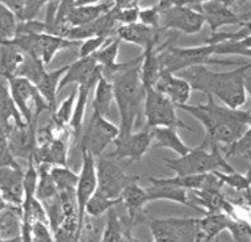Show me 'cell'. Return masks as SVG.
<instances>
[{
    "mask_svg": "<svg viewBox=\"0 0 251 242\" xmlns=\"http://www.w3.org/2000/svg\"><path fill=\"white\" fill-rule=\"evenodd\" d=\"M152 145L156 148H165L176 153L177 157H184L192 150L183 142L180 135L174 128H154L152 129Z\"/></svg>",
    "mask_w": 251,
    "mask_h": 242,
    "instance_id": "21",
    "label": "cell"
},
{
    "mask_svg": "<svg viewBox=\"0 0 251 242\" xmlns=\"http://www.w3.org/2000/svg\"><path fill=\"white\" fill-rule=\"evenodd\" d=\"M216 242H220V240H216Z\"/></svg>",
    "mask_w": 251,
    "mask_h": 242,
    "instance_id": "46",
    "label": "cell"
},
{
    "mask_svg": "<svg viewBox=\"0 0 251 242\" xmlns=\"http://www.w3.org/2000/svg\"><path fill=\"white\" fill-rule=\"evenodd\" d=\"M162 29H154L149 28L146 25L136 23L132 25H121L116 32L117 38L121 41L129 42V44H134V45L140 46L141 49L146 50L150 46H155L158 48V42L162 36Z\"/></svg>",
    "mask_w": 251,
    "mask_h": 242,
    "instance_id": "19",
    "label": "cell"
},
{
    "mask_svg": "<svg viewBox=\"0 0 251 242\" xmlns=\"http://www.w3.org/2000/svg\"><path fill=\"white\" fill-rule=\"evenodd\" d=\"M5 208H8V204H7V201L4 200V197L0 192V211H4Z\"/></svg>",
    "mask_w": 251,
    "mask_h": 242,
    "instance_id": "44",
    "label": "cell"
},
{
    "mask_svg": "<svg viewBox=\"0 0 251 242\" xmlns=\"http://www.w3.org/2000/svg\"><path fill=\"white\" fill-rule=\"evenodd\" d=\"M214 45L194 46V48H175L165 42L163 45L158 46V58L161 63L162 73L179 74L180 71L192 69L196 66H205L208 63L223 66H242L241 62L230 61V59H214Z\"/></svg>",
    "mask_w": 251,
    "mask_h": 242,
    "instance_id": "4",
    "label": "cell"
},
{
    "mask_svg": "<svg viewBox=\"0 0 251 242\" xmlns=\"http://www.w3.org/2000/svg\"><path fill=\"white\" fill-rule=\"evenodd\" d=\"M92 90H95L94 86H78V95H76V103H75L74 113H73V119L70 123L71 133L74 137H79L80 132L83 128V120L86 115L87 103L90 98Z\"/></svg>",
    "mask_w": 251,
    "mask_h": 242,
    "instance_id": "33",
    "label": "cell"
},
{
    "mask_svg": "<svg viewBox=\"0 0 251 242\" xmlns=\"http://www.w3.org/2000/svg\"><path fill=\"white\" fill-rule=\"evenodd\" d=\"M4 4L8 7L16 16L19 23L37 20L38 13L41 12L44 5L48 4L45 0H4Z\"/></svg>",
    "mask_w": 251,
    "mask_h": 242,
    "instance_id": "28",
    "label": "cell"
},
{
    "mask_svg": "<svg viewBox=\"0 0 251 242\" xmlns=\"http://www.w3.org/2000/svg\"><path fill=\"white\" fill-rule=\"evenodd\" d=\"M144 113L146 117V127L154 128H174V129H188L192 128L185 125L176 113V106L165 95L154 88H146V96L144 103Z\"/></svg>",
    "mask_w": 251,
    "mask_h": 242,
    "instance_id": "10",
    "label": "cell"
},
{
    "mask_svg": "<svg viewBox=\"0 0 251 242\" xmlns=\"http://www.w3.org/2000/svg\"><path fill=\"white\" fill-rule=\"evenodd\" d=\"M67 67L69 66H63L61 69L46 71L45 75L42 77L41 82L38 83V91H40L42 98L45 99V102L49 104L51 109L55 106V99H57V94L59 91V86H61V81L66 74Z\"/></svg>",
    "mask_w": 251,
    "mask_h": 242,
    "instance_id": "27",
    "label": "cell"
},
{
    "mask_svg": "<svg viewBox=\"0 0 251 242\" xmlns=\"http://www.w3.org/2000/svg\"><path fill=\"white\" fill-rule=\"evenodd\" d=\"M220 150L226 160L233 158V157L249 154L251 152V127L243 133L242 137L237 142L230 146H223V148H220Z\"/></svg>",
    "mask_w": 251,
    "mask_h": 242,
    "instance_id": "40",
    "label": "cell"
},
{
    "mask_svg": "<svg viewBox=\"0 0 251 242\" xmlns=\"http://www.w3.org/2000/svg\"><path fill=\"white\" fill-rule=\"evenodd\" d=\"M163 162L166 163V167L175 172L176 177L204 175L212 172L229 174L235 171L216 145L210 146V150H206L204 146L192 149L187 156L166 158Z\"/></svg>",
    "mask_w": 251,
    "mask_h": 242,
    "instance_id": "5",
    "label": "cell"
},
{
    "mask_svg": "<svg viewBox=\"0 0 251 242\" xmlns=\"http://www.w3.org/2000/svg\"><path fill=\"white\" fill-rule=\"evenodd\" d=\"M202 13L212 33H217L218 29L226 25H242L243 23L251 20L249 17L239 16L233 12L226 1L218 0L202 1Z\"/></svg>",
    "mask_w": 251,
    "mask_h": 242,
    "instance_id": "15",
    "label": "cell"
},
{
    "mask_svg": "<svg viewBox=\"0 0 251 242\" xmlns=\"http://www.w3.org/2000/svg\"><path fill=\"white\" fill-rule=\"evenodd\" d=\"M115 7V1H74V8L67 16V24L71 28L88 25L108 13Z\"/></svg>",
    "mask_w": 251,
    "mask_h": 242,
    "instance_id": "18",
    "label": "cell"
},
{
    "mask_svg": "<svg viewBox=\"0 0 251 242\" xmlns=\"http://www.w3.org/2000/svg\"><path fill=\"white\" fill-rule=\"evenodd\" d=\"M120 197H121V201H123V204L125 205L126 212H128L129 224H133L140 216L142 208L149 203L148 192L137 182H133L125 187Z\"/></svg>",
    "mask_w": 251,
    "mask_h": 242,
    "instance_id": "20",
    "label": "cell"
},
{
    "mask_svg": "<svg viewBox=\"0 0 251 242\" xmlns=\"http://www.w3.org/2000/svg\"><path fill=\"white\" fill-rule=\"evenodd\" d=\"M54 183L59 191H75L78 185L79 175L71 171L69 167H51L50 170Z\"/></svg>",
    "mask_w": 251,
    "mask_h": 242,
    "instance_id": "39",
    "label": "cell"
},
{
    "mask_svg": "<svg viewBox=\"0 0 251 242\" xmlns=\"http://www.w3.org/2000/svg\"><path fill=\"white\" fill-rule=\"evenodd\" d=\"M119 134V125H115L107 120V117L92 112L90 123L83 132L80 149L82 152L90 153L91 156L99 158L103 156L105 149L117 140Z\"/></svg>",
    "mask_w": 251,
    "mask_h": 242,
    "instance_id": "11",
    "label": "cell"
},
{
    "mask_svg": "<svg viewBox=\"0 0 251 242\" xmlns=\"http://www.w3.org/2000/svg\"><path fill=\"white\" fill-rule=\"evenodd\" d=\"M24 174L21 167H0V192L9 207H23Z\"/></svg>",
    "mask_w": 251,
    "mask_h": 242,
    "instance_id": "16",
    "label": "cell"
},
{
    "mask_svg": "<svg viewBox=\"0 0 251 242\" xmlns=\"http://www.w3.org/2000/svg\"><path fill=\"white\" fill-rule=\"evenodd\" d=\"M149 228L152 242H205L200 218H154Z\"/></svg>",
    "mask_w": 251,
    "mask_h": 242,
    "instance_id": "7",
    "label": "cell"
},
{
    "mask_svg": "<svg viewBox=\"0 0 251 242\" xmlns=\"http://www.w3.org/2000/svg\"><path fill=\"white\" fill-rule=\"evenodd\" d=\"M161 74V63H159L156 48L150 46L144 50L142 63H141V78H142L145 88H154Z\"/></svg>",
    "mask_w": 251,
    "mask_h": 242,
    "instance_id": "24",
    "label": "cell"
},
{
    "mask_svg": "<svg viewBox=\"0 0 251 242\" xmlns=\"http://www.w3.org/2000/svg\"><path fill=\"white\" fill-rule=\"evenodd\" d=\"M115 150L112 154L119 161L130 164L140 161L152 145V129L145 127L142 131L133 132L126 137H119L113 142Z\"/></svg>",
    "mask_w": 251,
    "mask_h": 242,
    "instance_id": "12",
    "label": "cell"
},
{
    "mask_svg": "<svg viewBox=\"0 0 251 242\" xmlns=\"http://www.w3.org/2000/svg\"><path fill=\"white\" fill-rule=\"evenodd\" d=\"M115 38V37H113ZM112 38L107 37H92L84 40L79 48V58H90L96 54L100 49H103Z\"/></svg>",
    "mask_w": 251,
    "mask_h": 242,
    "instance_id": "41",
    "label": "cell"
},
{
    "mask_svg": "<svg viewBox=\"0 0 251 242\" xmlns=\"http://www.w3.org/2000/svg\"><path fill=\"white\" fill-rule=\"evenodd\" d=\"M45 73L46 69L44 62L26 54L23 65L20 66V69L17 71L16 78H24L30 83H33L34 86H38V83L41 82Z\"/></svg>",
    "mask_w": 251,
    "mask_h": 242,
    "instance_id": "36",
    "label": "cell"
},
{
    "mask_svg": "<svg viewBox=\"0 0 251 242\" xmlns=\"http://www.w3.org/2000/svg\"><path fill=\"white\" fill-rule=\"evenodd\" d=\"M179 109L188 112L205 129V138L201 146H230L242 137L251 127V116L249 111L230 109L220 106L212 95H206L205 104H187Z\"/></svg>",
    "mask_w": 251,
    "mask_h": 242,
    "instance_id": "1",
    "label": "cell"
},
{
    "mask_svg": "<svg viewBox=\"0 0 251 242\" xmlns=\"http://www.w3.org/2000/svg\"><path fill=\"white\" fill-rule=\"evenodd\" d=\"M19 29V20L11 9L0 0V45L15 40Z\"/></svg>",
    "mask_w": 251,
    "mask_h": 242,
    "instance_id": "34",
    "label": "cell"
},
{
    "mask_svg": "<svg viewBox=\"0 0 251 242\" xmlns=\"http://www.w3.org/2000/svg\"><path fill=\"white\" fill-rule=\"evenodd\" d=\"M26 53L13 45H0V77L5 81L16 78Z\"/></svg>",
    "mask_w": 251,
    "mask_h": 242,
    "instance_id": "22",
    "label": "cell"
},
{
    "mask_svg": "<svg viewBox=\"0 0 251 242\" xmlns=\"http://www.w3.org/2000/svg\"><path fill=\"white\" fill-rule=\"evenodd\" d=\"M128 163L119 161L112 153L103 154L98 158V192L109 199H120L126 186L138 182L140 177H130L125 174Z\"/></svg>",
    "mask_w": 251,
    "mask_h": 242,
    "instance_id": "9",
    "label": "cell"
},
{
    "mask_svg": "<svg viewBox=\"0 0 251 242\" xmlns=\"http://www.w3.org/2000/svg\"><path fill=\"white\" fill-rule=\"evenodd\" d=\"M0 242H23V238L20 237H15V238H9V240H1L0 238Z\"/></svg>",
    "mask_w": 251,
    "mask_h": 242,
    "instance_id": "45",
    "label": "cell"
},
{
    "mask_svg": "<svg viewBox=\"0 0 251 242\" xmlns=\"http://www.w3.org/2000/svg\"><path fill=\"white\" fill-rule=\"evenodd\" d=\"M73 135L70 127L65 128L58 133L50 145V166L51 167H67L69 157V145L70 137Z\"/></svg>",
    "mask_w": 251,
    "mask_h": 242,
    "instance_id": "30",
    "label": "cell"
},
{
    "mask_svg": "<svg viewBox=\"0 0 251 242\" xmlns=\"http://www.w3.org/2000/svg\"><path fill=\"white\" fill-rule=\"evenodd\" d=\"M15 124L23 125L26 123L20 115V112L17 111L8 86H5L4 83H0V125L5 128L9 134Z\"/></svg>",
    "mask_w": 251,
    "mask_h": 242,
    "instance_id": "23",
    "label": "cell"
},
{
    "mask_svg": "<svg viewBox=\"0 0 251 242\" xmlns=\"http://www.w3.org/2000/svg\"><path fill=\"white\" fill-rule=\"evenodd\" d=\"M150 188L146 189L148 192L149 201L154 200H170L177 204L185 205V207H191L190 196H188V191L181 188H176L173 186L159 185V183H152L150 182ZM192 208V207H191Z\"/></svg>",
    "mask_w": 251,
    "mask_h": 242,
    "instance_id": "26",
    "label": "cell"
},
{
    "mask_svg": "<svg viewBox=\"0 0 251 242\" xmlns=\"http://www.w3.org/2000/svg\"><path fill=\"white\" fill-rule=\"evenodd\" d=\"M76 95H78V88L75 91H73V92L59 104V107L54 111L53 116H51V121H53L58 128L70 127L71 119H73V113H74L75 103H76Z\"/></svg>",
    "mask_w": 251,
    "mask_h": 242,
    "instance_id": "38",
    "label": "cell"
},
{
    "mask_svg": "<svg viewBox=\"0 0 251 242\" xmlns=\"http://www.w3.org/2000/svg\"><path fill=\"white\" fill-rule=\"evenodd\" d=\"M7 83L13 103L26 125L36 128V123L42 112L53 111L33 83L24 78L9 79Z\"/></svg>",
    "mask_w": 251,
    "mask_h": 242,
    "instance_id": "8",
    "label": "cell"
},
{
    "mask_svg": "<svg viewBox=\"0 0 251 242\" xmlns=\"http://www.w3.org/2000/svg\"><path fill=\"white\" fill-rule=\"evenodd\" d=\"M100 75H101V67L98 65L94 57L79 58L78 61L69 65L66 74L61 81L59 90L69 84L95 87Z\"/></svg>",
    "mask_w": 251,
    "mask_h": 242,
    "instance_id": "14",
    "label": "cell"
},
{
    "mask_svg": "<svg viewBox=\"0 0 251 242\" xmlns=\"http://www.w3.org/2000/svg\"><path fill=\"white\" fill-rule=\"evenodd\" d=\"M141 63L142 54L126 62L123 70L111 79L115 90V103L120 115L119 137H126L134 132L138 113L145 103L146 88L141 78Z\"/></svg>",
    "mask_w": 251,
    "mask_h": 242,
    "instance_id": "3",
    "label": "cell"
},
{
    "mask_svg": "<svg viewBox=\"0 0 251 242\" xmlns=\"http://www.w3.org/2000/svg\"><path fill=\"white\" fill-rule=\"evenodd\" d=\"M21 228H23L21 208L8 205V208L0 211V238L1 240L20 237Z\"/></svg>",
    "mask_w": 251,
    "mask_h": 242,
    "instance_id": "29",
    "label": "cell"
},
{
    "mask_svg": "<svg viewBox=\"0 0 251 242\" xmlns=\"http://www.w3.org/2000/svg\"><path fill=\"white\" fill-rule=\"evenodd\" d=\"M121 197L120 199H109L104 196L100 192L96 191L94 196L91 197L90 201L87 203L86 215L91 217H101L104 214H107L111 210H113L116 205L121 204Z\"/></svg>",
    "mask_w": 251,
    "mask_h": 242,
    "instance_id": "37",
    "label": "cell"
},
{
    "mask_svg": "<svg viewBox=\"0 0 251 242\" xmlns=\"http://www.w3.org/2000/svg\"><path fill=\"white\" fill-rule=\"evenodd\" d=\"M130 226L125 228L115 208L108 212L107 224L104 229L101 242H130Z\"/></svg>",
    "mask_w": 251,
    "mask_h": 242,
    "instance_id": "32",
    "label": "cell"
},
{
    "mask_svg": "<svg viewBox=\"0 0 251 242\" xmlns=\"http://www.w3.org/2000/svg\"><path fill=\"white\" fill-rule=\"evenodd\" d=\"M30 242H54V234L50 226L42 222H36L32 229Z\"/></svg>",
    "mask_w": 251,
    "mask_h": 242,
    "instance_id": "43",
    "label": "cell"
},
{
    "mask_svg": "<svg viewBox=\"0 0 251 242\" xmlns=\"http://www.w3.org/2000/svg\"><path fill=\"white\" fill-rule=\"evenodd\" d=\"M38 170V183H37V191H36V197L38 200L45 203V201L53 199L54 196H57L58 188L54 179L51 177V166L48 164H41L37 166Z\"/></svg>",
    "mask_w": 251,
    "mask_h": 242,
    "instance_id": "35",
    "label": "cell"
},
{
    "mask_svg": "<svg viewBox=\"0 0 251 242\" xmlns=\"http://www.w3.org/2000/svg\"><path fill=\"white\" fill-rule=\"evenodd\" d=\"M162 30H176L196 34L206 24L202 13V1H159Z\"/></svg>",
    "mask_w": 251,
    "mask_h": 242,
    "instance_id": "6",
    "label": "cell"
},
{
    "mask_svg": "<svg viewBox=\"0 0 251 242\" xmlns=\"http://www.w3.org/2000/svg\"><path fill=\"white\" fill-rule=\"evenodd\" d=\"M154 90L165 95L176 106V108H179L188 104L194 88L185 79L177 77L176 74L162 73L154 86Z\"/></svg>",
    "mask_w": 251,
    "mask_h": 242,
    "instance_id": "17",
    "label": "cell"
},
{
    "mask_svg": "<svg viewBox=\"0 0 251 242\" xmlns=\"http://www.w3.org/2000/svg\"><path fill=\"white\" fill-rule=\"evenodd\" d=\"M115 102V90H113V83L100 75L99 81L95 86V95H94V102H92V112L98 115L107 117L111 111L112 103Z\"/></svg>",
    "mask_w": 251,
    "mask_h": 242,
    "instance_id": "25",
    "label": "cell"
},
{
    "mask_svg": "<svg viewBox=\"0 0 251 242\" xmlns=\"http://www.w3.org/2000/svg\"><path fill=\"white\" fill-rule=\"evenodd\" d=\"M249 70H251V63H243L226 73H214L206 69V66H196L176 75L185 79L194 90L212 95L230 109H239L246 103L245 78Z\"/></svg>",
    "mask_w": 251,
    "mask_h": 242,
    "instance_id": "2",
    "label": "cell"
},
{
    "mask_svg": "<svg viewBox=\"0 0 251 242\" xmlns=\"http://www.w3.org/2000/svg\"><path fill=\"white\" fill-rule=\"evenodd\" d=\"M138 23L146 25L149 28L161 29L159 23H161V15H159V8L158 5H152L149 8H141L140 20Z\"/></svg>",
    "mask_w": 251,
    "mask_h": 242,
    "instance_id": "42",
    "label": "cell"
},
{
    "mask_svg": "<svg viewBox=\"0 0 251 242\" xmlns=\"http://www.w3.org/2000/svg\"><path fill=\"white\" fill-rule=\"evenodd\" d=\"M83 166L79 174L78 185L75 189L76 196V204H78L79 220H80V228L82 222L86 216V207L90 199L94 196V193L98 189L99 181H98V168H96L95 157L91 156L90 153L82 152Z\"/></svg>",
    "mask_w": 251,
    "mask_h": 242,
    "instance_id": "13",
    "label": "cell"
},
{
    "mask_svg": "<svg viewBox=\"0 0 251 242\" xmlns=\"http://www.w3.org/2000/svg\"><path fill=\"white\" fill-rule=\"evenodd\" d=\"M233 217L226 214H205L200 218V229H201L205 242H210L224 230L229 229Z\"/></svg>",
    "mask_w": 251,
    "mask_h": 242,
    "instance_id": "31",
    "label": "cell"
}]
</instances>
